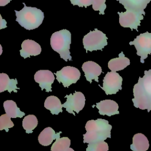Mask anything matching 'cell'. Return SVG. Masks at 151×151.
<instances>
[{
	"label": "cell",
	"instance_id": "1",
	"mask_svg": "<svg viewBox=\"0 0 151 151\" xmlns=\"http://www.w3.org/2000/svg\"><path fill=\"white\" fill-rule=\"evenodd\" d=\"M144 74L134 86L132 101L135 107L146 109L149 112L151 111V69L145 70Z\"/></svg>",
	"mask_w": 151,
	"mask_h": 151
},
{
	"label": "cell",
	"instance_id": "2",
	"mask_svg": "<svg viewBox=\"0 0 151 151\" xmlns=\"http://www.w3.org/2000/svg\"><path fill=\"white\" fill-rule=\"evenodd\" d=\"M86 133L83 134V142L88 144L111 138V125L105 119H97L87 121L85 126Z\"/></svg>",
	"mask_w": 151,
	"mask_h": 151
},
{
	"label": "cell",
	"instance_id": "3",
	"mask_svg": "<svg viewBox=\"0 0 151 151\" xmlns=\"http://www.w3.org/2000/svg\"><path fill=\"white\" fill-rule=\"evenodd\" d=\"M24 7L21 11L15 10L16 21L28 30L38 28L42 22L44 15L43 12L35 7L27 6L23 3Z\"/></svg>",
	"mask_w": 151,
	"mask_h": 151
},
{
	"label": "cell",
	"instance_id": "4",
	"mask_svg": "<svg viewBox=\"0 0 151 151\" xmlns=\"http://www.w3.org/2000/svg\"><path fill=\"white\" fill-rule=\"evenodd\" d=\"M71 38L70 32L64 29L54 32L50 38V45L52 50L58 52L65 61L71 60L70 52Z\"/></svg>",
	"mask_w": 151,
	"mask_h": 151
},
{
	"label": "cell",
	"instance_id": "5",
	"mask_svg": "<svg viewBox=\"0 0 151 151\" xmlns=\"http://www.w3.org/2000/svg\"><path fill=\"white\" fill-rule=\"evenodd\" d=\"M107 40L106 34L96 28L94 31H90L84 36L83 39L84 48L87 52L88 51L101 50L107 45Z\"/></svg>",
	"mask_w": 151,
	"mask_h": 151
},
{
	"label": "cell",
	"instance_id": "6",
	"mask_svg": "<svg viewBox=\"0 0 151 151\" xmlns=\"http://www.w3.org/2000/svg\"><path fill=\"white\" fill-rule=\"evenodd\" d=\"M129 44L134 45L137 55L140 57V62L144 63L147 55L151 54V33L146 32L140 34L134 41H130Z\"/></svg>",
	"mask_w": 151,
	"mask_h": 151
},
{
	"label": "cell",
	"instance_id": "7",
	"mask_svg": "<svg viewBox=\"0 0 151 151\" xmlns=\"http://www.w3.org/2000/svg\"><path fill=\"white\" fill-rule=\"evenodd\" d=\"M122 77L116 71H111L106 74L101 88L105 91L106 95L114 94L122 90Z\"/></svg>",
	"mask_w": 151,
	"mask_h": 151
},
{
	"label": "cell",
	"instance_id": "8",
	"mask_svg": "<svg viewBox=\"0 0 151 151\" xmlns=\"http://www.w3.org/2000/svg\"><path fill=\"white\" fill-rule=\"evenodd\" d=\"M56 79L59 83H62L64 87H68L71 84L76 83L81 76L80 71L77 68L71 66H65L60 71H57Z\"/></svg>",
	"mask_w": 151,
	"mask_h": 151
},
{
	"label": "cell",
	"instance_id": "9",
	"mask_svg": "<svg viewBox=\"0 0 151 151\" xmlns=\"http://www.w3.org/2000/svg\"><path fill=\"white\" fill-rule=\"evenodd\" d=\"M117 14L119 15V23L124 28H130L132 30L135 29L138 31L137 27L140 25V21L143 19L144 14L130 10H126L125 12Z\"/></svg>",
	"mask_w": 151,
	"mask_h": 151
},
{
	"label": "cell",
	"instance_id": "10",
	"mask_svg": "<svg viewBox=\"0 0 151 151\" xmlns=\"http://www.w3.org/2000/svg\"><path fill=\"white\" fill-rule=\"evenodd\" d=\"M65 97L67 99V101L62 104L63 107L66 109L67 111L73 114L74 116H75L74 111L78 113L85 105L84 95L80 91H75L74 94L66 95Z\"/></svg>",
	"mask_w": 151,
	"mask_h": 151
},
{
	"label": "cell",
	"instance_id": "11",
	"mask_svg": "<svg viewBox=\"0 0 151 151\" xmlns=\"http://www.w3.org/2000/svg\"><path fill=\"white\" fill-rule=\"evenodd\" d=\"M55 80L54 74L48 70H40L37 71L34 75V80L39 84L41 90H45L47 92H50L51 85Z\"/></svg>",
	"mask_w": 151,
	"mask_h": 151
},
{
	"label": "cell",
	"instance_id": "12",
	"mask_svg": "<svg viewBox=\"0 0 151 151\" xmlns=\"http://www.w3.org/2000/svg\"><path fill=\"white\" fill-rule=\"evenodd\" d=\"M82 70L84 73L86 80L90 83L93 80L99 82V76L102 73L101 67L96 63L88 61L82 65Z\"/></svg>",
	"mask_w": 151,
	"mask_h": 151
},
{
	"label": "cell",
	"instance_id": "13",
	"mask_svg": "<svg viewBox=\"0 0 151 151\" xmlns=\"http://www.w3.org/2000/svg\"><path fill=\"white\" fill-rule=\"evenodd\" d=\"M20 55L24 58L36 56L41 52V47L39 44L32 40H25L21 44V50L19 51Z\"/></svg>",
	"mask_w": 151,
	"mask_h": 151
},
{
	"label": "cell",
	"instance_id": "14",
	"mask_svg": "<svg viewBox=\"0 0 151 151\" xmlns=\"http://www.w3.org/2000/svg\"><path fill=\"white\" fill-rule=\"evenodd\" d=\"M96 106L99 109V113L101 115L111 116L119 114L118 104L111 100H102L99 103H97Z\"/></svg>",
	"mask_w": 151,
	"mask_h": 151
},
{
	"label": "cell",
	"instance_id": "15",
	"mask_svg": "<svg viewBox=\"0 0 151 151\" xmlns=\"http://www.w3.org/2000/svg\"><path fill=\"white\" fill-rule=\"evenodd\" d=\"M126 10H130L145 14L144 9L150 0H117Z\"/></svg>",
	"mask_w": 151,
	"mask_h": 151
},
{
	"label": "cell",
	"instance_id": "16",
	"mask_svg": "<svg viewBox=\"0 0 151 151\" xmlns=\"http://www.w3.org/2000/svg\"><path fill=\"white\" fill-rule=\"evenodd\" d=\"M61 132L55 133V131L50 127L45 128L39 134L38 140L39 143L43 146H48L54 139L59 138Z\"/></svg>",
	"mask_w": 151,
	"mask_h": 151
},
{
	"label": "cell",
	"instance_id": "17",
	"mask_svg": "<svg viewBox=\"0 0 151 151\" xmlns=\"http://www.w3.org/2000/svg\"><path fill=\"white\" fill-rule=\"evenodd\" d=\"M130 64V60L124 56L123 52L119 54L117 58L111 59L108 63L109 68L113 71H120Z\"/></svg>",
	"mask_w": 151,
	"mask_h": 151
},
{
	"label": "cell",
	"instance_id": "18",
	"mask_svg": "<svg viewBox=\"0 0 151 151\" xmlns=\"http://www.w3.org/2000/svg\"><path fill=\"white\" fill-rule=\"evenodd\" d=\"M18 81L16 78L10 79L9 76L5 73H0V93L7 90L9 93L12 91L17 93V90L19 88L17 87Z\"/></svg>",
	"mask_w": 151,
	"mask_h": 151
},
{
	"label": "cell",
	"instance_id": "19",
	"mask_svg": "<svg viewBox=\"0 0 151 151\" xmlns=\"http://www.w3.org/2000/svg\"><path fill=\"white\" fill-rule=\"evenodd\" d=\"M149 143L147 138L142 133L135 134L133 137V142L130 145L133 151H146L149 149Z\"/></svg>",
	"mask_w": 151,
	"mask_h": 151
},
{
	"label": "cell",
	"instance_id": "20",
	"mask_svg": "<svg viewBox=\"0 0 151 151\" xmlns=\"http://www.w3.org/2000/svg\"><path fill=\"white\" fill-rule=\"evenodd\" d=\"M44 107L49 110L52 114H58L63 112V105L60 100L56 96H50L47 97L44 102Z\"/></svg>",
	"mask_w": 151,
	"mask_h": 151
},
{
	"label": "cell",
	"instance_id": "21",
	"mask_svg": "<svg viewBox=\"0 0 151 151\" xmlns=\"http://www.w3.org/2000/svg\"><path fill=\"white\" fill-rule=\"evenodd\" d=\"M3 106L5 113L11 118H21L25 115V113L20 110L17 107L16 103L13 100L5 101Z\"/></svg>",
	"mask_w": 151,
	"mask_h": 151
},
{
	"label": "cell",
	"instance_id": "22",
	"mask_svg": "<svg viewBox=\"0 0 151 151\" xmlns=\"http://www.w3.org/2000/svg\"><path fill=\"white\" fill-rule=\"evenodd\" d=\"M71 140L67 137H59L56 139L55 142L52 144L51 150V151H74V149L70 146Z\"/></svg>",
	"mask_w": 151,
	"mask_h": 151
},
{
	"label": "cell",
	"instance_id": "23",
	"mask_svg": "<svg viewBox=\"0 0 151 151\" xmlns=\"http://www.w3.org/2000/svg\"><path fill=\"white\" fill-rule=\"evenodd\" d=\"M37 118L33 114L27 115L22 120V127L27 133H32V130L37 126Z\"/></svg>",
	"mask_w": 151,
	"mask_h": 151
},
{
	"label": "cell",
	"instance_id": "24",
	"mask_svg": "<svg viewBox=\"0 0 151 151\" xmlns=\"http://www.w3.org/2000/svg\"><path fill=\"white\" fill-rule=\"evenodd\" d=\"M108 150V144L104 140L88 144L86 149L87 151H107Z\"/></svg>",
	"mask_w": 151,
	"mask_h": 151
},
{
	"label": "cell",
	"instance_id": "25",
	"mask_svg": "<svg viewBox=\"0 0 151 151\" xmlns=\"http://www.w3.org/2000/svg\"><path fill=\"white\" fill-rule=\"evenodd\" d=\"M14 123L12 122L11 117L6 113L0 116V130H5L8 132L9 129L14 127Z\"/></svg>",
	"mask_w": 151,
	"mask_h": 151
},
{
	"label": "cell",
	"instance_id": "26",
	"mask_svg": "<svg viewBox=\"0 0 151 151\" xmlns=\"http://www.w3.org/2000/svg\"><path fill=\"white\" fill-rule=\"evenodd\" d=\"M106 0H92L93 9L94 11H99V14L101 15L104 14V10L106 8L105 4Z\"/></svg>",
	"mask_w": 151,
	"mask_h": 151
},
{
	"label": "cell",
	"instance_id": "27",
	"mask_svg": "<svg viewBox=\"0 0 151 151\" xmlns=\"http://www.w3.org/2000/svg\"><path fill=\"white\" fill-rule=\"evenodd\" d=\"M73 5H78L79 7H85L92 5V0H70Z\"/></svg>",
	"mask_w": 151,
	"mask_h": 151
},
{
	"label": "cell",
	"instance_id": "28",
	"mask_svg": "<svg viewBox=\"0 0 151 151\" xmlns=\"http://www.w3.org/2000/svg\"><path fill=\"white\" fill-rule=\"evenodd\" d=\"M6 27V21H5V19L2 18L1 15L0 14V29L5 28Z\"/></svg>",
	"mask_w": 151,
	"mask_h": 151
},
{
	"label": "cell",
	"instance_id": "29",
	"mask_svg": "<svg viewBox=\"0 0 151 151\" xmlns=\"http://www.w3.org/2000/svg\"><path fill=\"white\" fill-rule=\"evenodd\" d=\"M11 0H0V6H4L8 4Z\"/></svg>",
	"mask_w": 151,
	"mask_h": 151
},
{
	"label": "cell",
	"instance_id": "30",
	"mask_svg": "<svg viewBox=\"0 0 151 151\" xmlns=\"http://www.w3.org/2000/svg\"><path fill=\"white\" fill-rule=\"evenodd\" d=\"M2 47L0 44V55L2 54Z\"/></svg>",
	"mask_w": 151,
	"mask_h": 151
}]
</instances>
